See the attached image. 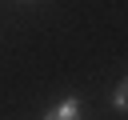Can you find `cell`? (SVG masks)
<instances>
[{"mask_svg":"<svg viewBox=\"0 0 128 120\" xmlns=\"http://www.w3.org/2000/svg\"><path fill=\"white\" fill-rule=\"evenodd\" d=\"M44 120H80V104H76V100H60Z\"/></svg>","mask_w":128,"mask_h":120,"instance_id":"cell-1","label":"cell"},{"mask_svg":"<svg viewBox=\"0 0 128 120\" xmlns=\"http://www.w3.org/2000/svg\"><path fill=\"white\" fill-rule=\"evenodd\" d=\"M116 108H120V112H128V80L116 88Z\"/></svg>","mask_w":128,"mask_h":120,"instance_id":"cell-2","label":"cell"}]
</instances>
